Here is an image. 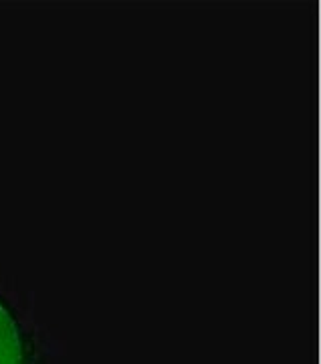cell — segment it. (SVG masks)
Wrapping results in <instances>:
<instances>
[{
  "label": "cell",
  "instance_id": "1",
  "mask_svg": "<svg viewBox=\"0 0 321 364\" xmlns=\"http://www.w3.org/2000/svg\"><path fill=\"white\" fill-rule=\"evenodd\" d=\"M0 364H39L35 340L4 298H0Z\"/></svg>",
  "mask_w": 321,
  "mask_h": 364
}]
</instances>
